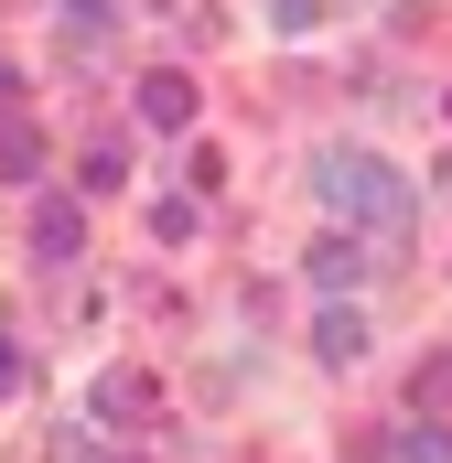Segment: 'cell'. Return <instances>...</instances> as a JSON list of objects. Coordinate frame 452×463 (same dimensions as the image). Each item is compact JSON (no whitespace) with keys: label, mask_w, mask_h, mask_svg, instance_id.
<instances>
[{"label":"cell","mask_w":452,"mask_h":463,"mask_svg":"<svg viewBox=\"0 0 452 463\" xmlns=\"http://www.w3.org/2000/svg\"><path fill=\"white\" fill-rule=\"evenodd\" d=\"M54 33H65V54H98V43L118 33V11L108 0H54Z\"/></svg>","instance_id":"5b68a950"},{"label":"cell","mask_w":452,"mask_h":463,"mask_svg":"<svg viewBox=\"0 0 452 463\" xmlns=\"http://www.w3.org/2000/svg\"><path fill=\"white\" fill-rule=\"evenodd\" d=\"M313 194H324V216H355V227H410V173H388L377 151H324L313 162Z\"/></svg>","instance_id":"6da1fadb"},{"label":"cell","mask_w":452,"mask_h":463,"mask_svg":"<svg viewBox=\"0 0 452 463\" xmlns=\"http://www.w3.org/2000/svg\"><path fill=\"white\" fill-rule=\"evenodd\" d=\"M98 420H118V431L151 420V377H140V366H108V377H98Z\"/></svg>","instance_id":"8992f818"},{"label":"cell","mask_w":452,"mask_h":463,"mask_svg":"<svg viewBox=\"0 0 452 463\" xmlns=\"http://www.w3.org/2000/svg\"><path fill=\"white\" fill-rule=\"evenodd\" d=\"M140 129H194V76L151 65V76H140Z\"/></svg>","instance_id":"7a4b0ae2"},{"label":"cell","mask_w":452,"mask_h":463,"mask_svg":"<svg viewBox=\"0 0 452 463\" xmlns=\"http://www.w3.org/2000/svg\"><path fill=\"white\" fill-rule=\"evenodd\" d=\"M269 11H280V33H313L324 22V0H269Z\"/></svg>","instance_id":"8fae6325"},{"label":"cell","mask_w":452,"mask_h":463,"mask_svg":"<svg viewBox=\"0 0 452 463\" xmlns=\"http://www.w3.org/2000/svg\"><path fill=\"white\" fill-rule=\"evenodd\" d=\"M151 237H194V194H162L151 205Z\"/></svg>","instance_id":"30bf717a"},{"label":"cell","mask_w":452,"mask_h":463,"mask_svg":"<svg viewBox=\"0 0 452 463\" xmlns=\"http://www.w3.org/2000/svg\"><path fill=\"white\" fill-rule=\"evenodd\" d=\"M76 248H87V216H76L65 194H43V205H33V259H76Z\"/></svg>","instance_id":"3957f363"},{"label":"cell","mask_w":452,"mask_h":463,"mask_svg":"<svg viewBox=\"0 0 452 463\" xmlns=\"http://www.w3.org/2000/svg\"><path fill=\"white\" fill-rule=\"evenodd\" d=\"M313 355H324V366H355V355H366V324L344 313L334 291H324V324H313Z\"/></svg>","instance_id":"52a82bcc"},{"label":"cell","mask_w":452,"mask_h":463,"mask_svg":"<svg viewBox=\"0 0 452 463\" xmlns=\"http://www.w3.org/2000/svg\"><path fill=\"white\" fill-rule=\"evenodd\" d=\"M0 388H22V345L11 335H0Z\"/></svg>","instance_id":"7c38bea8"},{"label":"cell","mask_w":452,"mask_h":463,"mask_svg":"<svg viewBox=\"0 0 452 463\" xmlns=\"http://www.w3.org/2000/svg\"><path fill=\"white\" fill-rule=\"evenodd\" d=\"M33 162H43V129H33V118H11V109H0V173H33Z\"/></svg>","instance_id":"ba28073f"},{"label":"cell","mask_w":452,"mask_h":463,"mask_svg":"<svg viewBox=\"0 0 452 463\" xmlns=\"http://www.w3.org/2000/svg\"><path fill=\"white\" fill-rule=\"evenodd\" d=\"M11 98H22V76H11V65H0V109H11Z\"/></svg>","instance_id":"4fadbf2b"},{"label":"cell","mask_w":452,"mask_h":463,"mask_svg":"<svg viewBox=\"0 0 452 463\" xmlns=\"http://www.w3.org/2000/svg\"><path fill=\"white\" fill-rule=\"evenodd\" d=\"M399 463H452V431H431V420H420V431H399Z\"/></svg>","instance_id":"9c48e42d"},{"label":"cell","mask_w":452,"mask_h":463,"mask_svg":"<svg viewBox=\"0 0 452 463\" xmlns=\"http://www.w3.org/2000/svg\"><path fill=\"white\" fill-rule=\"evenodd\" d=\"M302 269H313V291H355V280H366V269H377V259H366V248H355V237H324V248H313V259H302Z\"/></svg>","instance_id":"277c9868"}]
</instances>
